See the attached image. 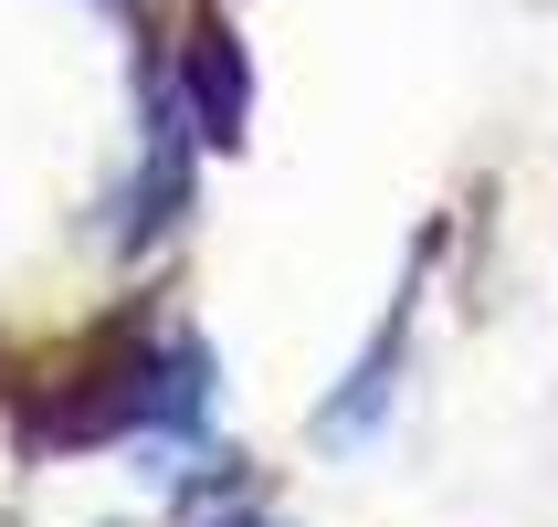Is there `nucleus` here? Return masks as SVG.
Segmentation results:
<instances>
[{"label": "nucleus", "mask_w": 558, "mask_h": 527, "mask_svg": "<svg viewBox=\"0 0 558 527\" xmlns=\"http://www.w3.org/2000/svg\"><path fill=\"white\" fill-rule=\"evenodd\" d=\"M190 137H211V148H243V117H253V74H243V43L221 22L190 32Z\"/></svg>", "instance_id": "nucleus-1"}, {"label": "nucleus", "mask_w": 558, "mask_h": 527, "mask_svg": "<svg viewBox=\"0 0 558 527\" xmlns=\"http://www.w3.org/2000/svg\"><path fill=\"white\" fill-rule=\"evenodd\" d=\"M390 391H401V316L379 327V348L359 359V380H348L338 402L316 411V443H338V454H348V443H369V433H379V402H390Z\"/></svg>", "instance_id": "nucleus-2"}]
</instances>
